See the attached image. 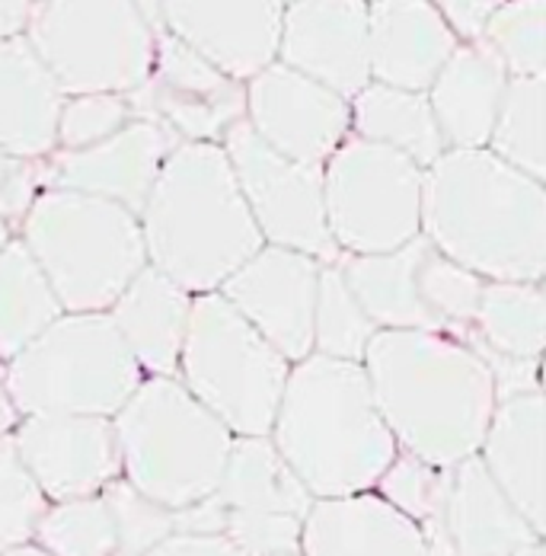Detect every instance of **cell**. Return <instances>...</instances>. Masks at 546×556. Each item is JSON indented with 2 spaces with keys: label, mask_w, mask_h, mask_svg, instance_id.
<instances>
[{
  "label": "cell",
  "mask_w": 546,
  "mask_h": 556,
  "mask_svg": "<svg viewBox=\"0 0 546 556\" xmlns=\"http://www.w3.org/2000/svg\"><path fill=\"white\" fill-rule=\"evenodd\" d=\"M518 556H541V544H534V547H528V551H521Z\"/></svg>",
  "instance_id": "c3c4849f"
},
{
  "label": "cell",
  "mask_w": 546,
  "mask_h": 556,
  "mask_svg": "<svg viewBox=\"0 0 546 556\" xmlns=\"http://www.w3.org/2000/svg\"><path fill=\"white\" fill-rule=\"evenodd\" d=\"M10 167H13V161H10L7 154H0V182H3V176L10 173Z\"/></svg>",
  "instance_id": "7dc6e473"
},
{
  "label": "cell",
  "mask_w": 546,
  "mask_h": 556,
  "mask_svg": "<svg viewBox=\"0 0 546 556\" xmlns=\"http://www.w3.org/2000/svg\"><path fill=\"white\" fill-rule=\"evenodd\" d=\"M422 173L406 154L348 138L323 173V212L335 247L383 256L422 230Z\"/></svg>",
  "instance_id": "30bf717a"
},
{
  "label": "cell",
  "mask_w": 546,
  "mask_h": 556,
  "mask_svg": "<svg viewBox=\"0 0 546 556\" xmlns=\"http://www.w3.org/2000/svg\"><path fill=\"white\" fill-rule=\"evenodd\" d=\"M64 97L23 36L0 42V154L33 161L55 148Z\"/></svg>",
  "instance_id": "cb8c5ba5"
},
{
  "label": "cell",
  "mask_w": 546,
  "mask_h": 556,
  "mask_svg": "<svg viewBox=\"0 0 546 556\" xmlns=\"http://www.w3.org/2000/svg\"><path fill=\"white\" fill-rule=\"evenodd\" d=\"M361 362L383 426L409 457L437 470L477 457L498 406L477 349L441 333L381 330Z\"/></svg>",
  "instance_id": "6da1fadb"
},
{
  "label": "cell",
  "mask_w": 546,
  "mask_h": 556,
  "mask_svg": "<svg viewBox=\"0 0 546 556\" xmlns=\"http://www.w3.org/2000/svg\"><path fill=\"white\" fill-rule=\"evenodd\" d=\"M141 240L151 269L202 294L263 250L220 144H179L166 157L141 208Z\"/></svg>",
  "instance_id": "277c9868"
},
{
  "label": "cell",
  "mask_w": 546,
  "mask_h": 556,
  "mask_svg": "<svg viewBox=\"0 0 546 556\" xmlns=\"http://www.w3.org/2000/svg\"><path fill=\"white\" fill-rule=\"evenodd\" d=\"M352 122L361 141L393 148L406 154L419 169H429L447 151L426 93H406L371 80L355 97Z\"/></svg>",
  "instance_id": "83f0119b"
},
{
  "label": "cell",
  "mask_w": 546,
  "mask_h": 556,
  "mask_svg": "<svg viewBox=\"0 0 546 556\" xmlns=\"http://www.w3.org/2000/svg\"><path fill=\"white\" fill-rule=\"evenodd\" d=\"M317 281V260L281 247H263L220 285V298L284 362H304L314 349Z\"/></svg>",
  "instance_id": "4fadbf2b"
},
{
  "label": "cell",
  "mask_w": 546,
  "mask_h": 556,
  "mask_svg": "<svg viewBox=\"0 0 546 556\" xmlns=\"http://www.w3.org/2000/svg\"><path fill=\"white\" fill-rule=\"evenodd\" d=\"M304 556H429L416 521L371 493L317 500L301 525Z\"/></svg>",
  "instance_id": "44dd1931"
},
{
  "label": "cell",
  "mask_w": 546,
  "mask_h": 556,
  "mask_svg": "<svg viewBox=\"0 0 546 556\" xmlns=\"http://www.w3.org/2000/svg\"><path fill=\"white\" fill-rule=\"evenodd\" d=\"M546 7L541 0L495 7L486 23L483 46L508 77H544L546 64Z\"/></svg>",
  "instance_id": "836d02e7"
},
{
  "label": "cell",
  "mask_w": 546,
  "mask_h": 556,
  "mask_svg": "<svg viewBox=\"0 0 546 556\" xmlns=\"http://www.w3.org/2000/svg\"><path fill=\"white\" fill-rule=\"evenodd\" d=\"M33 538L49 556L118 554L115 521L103 496L58 502L55 508H46Z\"/></svg>",
  "instance_id": "1f68e13d"
},
{
  "label": "cell",
  "mask_w": 546,
  "mask_h": 556,
  "mask_svg": "<svg viewBox=\"0 0 546 556\" xmlns=\"http://www.w3.org/2000/svg\"><path fill=\"white\" fill-rule=\"evenodd\" d=\"M141 388V368L106 314H71L7 368V396L26 416H115Z\"/></svg>",
  "instance_id": "52a82bcc"
},
{
  "label": "cell",
  "mask_w": 546,
  "mask_h": 556,
  "mask_svg": "<svg viewBox=\"0 0 546 556\" xmlns=\"http://www.w3.org/2000/svg\"><path fill=\"white\" fill-rule=\"evenodd\" d=\"M29 10H33V3H20V0L0 3V42H10V39H16L26 29Z\"/></svg>",
  "instance_id": "ee69618b"
},
{
  "label": "cell",
  "mask_w": 546,
  "mask_h": 556,
  "mask_svg": "<svg viewBox=\"0 0 546 556\" xmlns=\"http://www.w3.org/2000/svg\"><path fill=\"white\" fill-rule=\"evenodd\" d=\"M473 320L486 339V349L495 355L528 362L541 358L546 327V301L541 285L492 281L483 288Z\"/></svg>",
  "instance_id": "4dcf8cb0"
},
{
  "label": "cell",
  "mask_w": 546,
  "mask_h": 556,
  "mask_svg": "<svg viewBox=\"0 0 546 556\" xmlns=\"http://www.w3.org/2000/svg\"><path fill=\"white\" fill-rule=\"evenodd\" d=\"M544 396L528 393L495 406L483 439V467L515 511L544 538L546 483H544Z\"/></svg>",
  "instance_id": "ffe728a7"
},
{
  "label": "cell",
  "mask_w": 546,
  "mask_h": 556,
  "mask_svg": "<svg viewBox=\"0 0 546 556\" xmlns=\"http://www.w3.org/2000/svg\"><path fill=\"white\" fill-rule=\"evenodd\" d=\"M224 154L230 161L240 195L269 247L294 250L304 256L332 260L335 243L323 212V173L320 167L294 164L250 128L246 118L227 128Z\"/></svg>",
  "instance_id": "8fae6325"
},
{
  "label": "cell",
  "mask_w": 546,
  "mask_h": 556,
  "mask_svg": "<svg viewBox=\"0 0 546 556\" xmlns=\"http://www.w3.org/2000/svg\"><path fill=\"white\" fill-rule=\"evenodd\" d=\"M508 74L483 42L454 49L429 87V106L447 151H483Z\"/></svg>",
  "instance_id": "7402d4cb"
},
{
  "label": "cell",
  "mask_w": 546,
  "mask_h": 556,
  "mask_svg": "<svg viewBox=\"0 0 546 556\" xmlns=\"http://www.w3.org/2000/svg\"><path fill=\"white\" fill-rule=\"evenodd\" d=\"M0 556H49L39 544H33V541H26V544H20V547H10L7 554Z\"/></svg>",
  "instance_id": "bcb514c9"
},
{
  "label": "cell",
  "mask_w": 546,
  "mask_h": 556,
  "mask_svg": "<svg viewBox=\"0 0 546 556\" xmlns=\"http://www.w3.org/2000/svg\"><path fill=\"white\" fill-rule=\"evenodd\" d=\"M246 112L250 128L275 154L307 167L329 161L352 125L348 100L278 61L250 80Z\"/></svg>",
  "instance_id": "5bb4252c"
},
{
  "label": "cell",
  "mask_w": 546,
  "mask_h": 556,
  "mask_svg": "<svg viewBox=\"0 0 546 556\" xmlns=\"http://www.w3.org/2000/svg\"><path fill=\"white\" fill-rule=\"evenodd\" d=\"M374 333H378L374 324L365 317V311L352 298L342 273L332 266L320 269L317 307H314V345L320 349L317 355L361 365L365 349L374 339Z\"/></svg>",
  "instance_id": "d6a6232c"
},
{
  "label": "cell",
  "mask_w": 546,
  "mask_h": 556,
  "mask_svg": "<svg viewBox=\"0 0 546 556\" xmlns=\"http://www.w3.org/2000/svg\"><path fill=\"white\" fill-rule=\"evenodd\" d=\"M151 26L154 67L151 77L125 97L131 118L161 125L176 141L186 138L182 144H215V138H224L230 125L246 118V93L161 29V13Z\"/></svg>",
  "instance_id": "7c38bea8"
},
{
  "label": "cell",
  "mask_w": 546,
  "mask_h": 556,
  "mask_svg": "<svg viewBox=\"0 0 546 556\" xmlns=\"http://www.w3.org/2000/svg\"><path fill=\"white\" fill-rule=\"evenodd\" d=\"M383 490V502H390L396 511H403L409 521L441 525L444 521V502L450 490V470L429 467L416 457H393V464L378 480Z\"/></svg>",
  "instance_id": "d590c367"
},
{
  "label": "cell",
  "mask_w": 546,
  "mask_h": 556,
  "mask_svg": "<svg viewBox=\"0 0 546 556\" xmlns=\"http://www.w3.org/2000/svg\"><path fill=\"white\" fill-rule=\"evenodd\" d=\"M10 442L39 493L58 502L93 496L122 467L112 422L100 416H29Z\"/></svg>",
  "instance_id": "9a60e30c"
},
{
  "label": "cell",
  "mask_w": 546,
  "mask_h": 556,
  "mask_svg": "<svg viewBox=\"0 0 546 556\" xmlns=\"http://www.w3.org/2000/svg\"><path fill=\"white\" fill-rule=\"evenodd\" d=\"M301 525L294 515H256V511H227L224 538L240 547L243 556H297Z\"/></svg>",
  "instance_id": "ab89813d"
},
{
  "label": "cell",
  "mask_w": 546,
  "mask_h": 556,
  "mask_svg": "<svg viewBox=\"0 0 546 556\" xmlns=\"http://www.w3.org/2000/svg\"><path fill=\"white\" fill-rule=\"evenodd\" d=\"M457 49L437 7L426 0H381L368 7V61L374 84L426 93Z\"/></svg>",
  "instance_id": "d6986e66"
},
{
  "label": "cell",
  "mask_w": 546,
  "mask_h": 556,
  "mask_svg": "<svg viewBox=\"0 0 546 556\" xmlns=\"http://www.w3.org/2000/svg\"><path fill=\"white\" fill-rule=\"evenodd\" d=\"M13 426H16V406L10 403L7 390H3V384H0V439H3Z\"/></svg>",
  "instance_id": "f6af8a7d"
},
{
  "label": "cell",
  "mask_w": 546,
  "mask_h": 556,
  "mask_svg": "<svg viewBox=\"0 0 546 556\" xmlns=\"http://www.w3.org/2000/svg\"><path fill=\"white\" fill-rule=\"evenodd\" d=\"M544 77H508L492 125V154L518 173L544 182L546 173Z\"/></svg>",
  "instance_id": "f546056e"
},
{
  "label": "cell",
  "mask_w": 546,
  "mask_h": 556,
  "mask_svg": "<svg viewBox=\"0 0 546 556\" xmlns=\"http://www.w3.org/2000/svg\"><path fill=\"white\" fill-rule=\"evenodd\" d=\"M281 64L310 77L342 100H355L371 84L368 7L301 0L281 10Z\"/></svg>",
  "instance_id": "2e32d148"
},
{
  "label": "cell",
  "mask_w": 546,
  "mask_h": 556,
  "mask_svg": "<svg viewBox=\"0 0 546 556\" xmlns=\"http://www.w3.org/2000/svg\"><path fill=\"white\" fill-rule=\"evenodd\" d=\"M7 247V224L0 222V250Z\"/></svg>",
  "instance_id": "681fc988"
},
{
  "label": "cell",
  "mask_w": 546,
  "mask_h": 556,
  "mask_svg": "<svg viewBox=\"0 0 546 556\" xmlns=\"http://www.w3.org/2000/svg\"><path fill=\"white\" fill-rule=\"evenodd\" d=\"M179 141L154 122H128L118 135L87 148L64 151L49 173V189H71L141 215L166 157Z\"/></svg>",
  "instance_id": "ac0fdd59"
},
{
  "label": "cell",
  "mask_w": 546,
  "mask_h": 556,
  "mask_svg": "<svg viewBox=\"0 0 546 556\" xmlns=\"http://www.w3.org/2000/svg\"><path fill=\"white\" fill-rule=\"evenodd\" d=\"M429 250V240L419 233L406 247L383 256H352L339 273L345 278L352 298L374 324V330H422L437 333V324L419 301L416 273Z\"/></svg>",
  "instance_id": "484cf974"
},
{
  "label": "cell",
  "mask_w": 546,
  "mask_h": 556,
  "mask_svg": "<svg viewBox=\"0 0 546 556\" xmlns=\"http://www.w3.org/2000/svg\"><path fill=\"white\" fill-rule=\"evenodd\" d=\"M444 531L454 556H518L541 544V534L501 496L480 457L450 470Z\"/></svg>",
  "instance_id": "603a6c76"
},
{
  "label": "cell",
  "mask_w": 546,
  "mask_h": 556,
  "mask_svg": "<svg viewBox=\"0 0 546 556\" xmlns=\"http://www.w3.org/2000/svg\"><path fill=\"white\" fill-rule=\"evenodd\" d=\"M189 311V291L144 266L112 304L110 320L138 368L151 371L154 378H173L179 371Z\"/></svg>",
  "instance_id": "d4e9b609"
},
{
  "label": "cell",
  "mask_w": 546,
  "mask_h": 556,
  "mask_svg": "<svg viewBox=\"0 0 546 556\" xmlns=\"http://www.w3.org/2000/svg\"><path fill=\"white\" fill-rule=\"evenodd\" d=\"M26 33L61 97H128L154 67V26L141 3H33Z\"/></svg>",
  "instance_id": "9c48e42d"
},
{
  "label": "cell",
  "mask_w": 546,
  "mask_h": 556,
  "mask_svg": "<svg viewBox=\"0 0 546 556\" xmlns=\"http://www.w3.org/2000/svg\"><path fill=\"white\" fill-rule=\"evenodd\" d=\"M61 317V304L20 240L0 250V358H16Z\"/></svg>",
  "instance_id": "f1b7e54d"
},
{
  "label": "cell",
  "mask_w": 546,
  "mask_h": 556,
  "mask_svg": "<svg viewBox=\"0 0 546 556\" xmlns=\"http://www.w3.org/2000/svg\"><path fill=\"white\" fill-rule=\"evenodd\" d=\"M437 13H441L444 26H447L450 33H460V36L470 39V46H473V42L483 39L486 23H490V16L495 13V3H490V0H473V3L447 0V3L437 7Z\"/></svg>",
  "instance_id": "b9f144b4"
},
{
  "label": "cell",
  "mask_w": 546,
  "mask_h": 556,
  "mask_svg": "<svg viewBox=\"0 0 546 556\" xmlns=\"http://www.w3.org/2000/svg\"><path fill=\"white\" fill-rule=\"evenodd\" d=\"M426 240L454 266L492 281L537 285L546 266L544 182L492 151H444L422 173Z\"/></svg>",
  "instance_id": "7a4b0ae2"
},
{
  "label": "cell",
  "mask_w": 546,
  "mask_h": 556,
  "mask_svg": "<svg viewBox=\"0 0 546 556\" xmlns=\"http://www.w3.org/2000/svg\"><path fill=\"white\" fill-rule=\"evenodd\" d=\"M131 122V110L125 97L97 93L71 100L58 118V141L67 151H87L112 135H118Z\"/></svg>",
  "instance_id": "f35d334b"
},
{
  "label": "cell",
  "mask_w": 546,
  "mask_h": 556,
  "mask_svg": "<svg viewBox=\"0 0 546 556\" xmlns=\"http://www.w3.org/2000/svg\"><path fill=\"white\" fill-rule=\"evenodd\" d=\"M46 515V496L20 464L13 442L0 439V554L26 544Z\"/></svg>",
  "instance_id": "8d00e7d4"
},
{
  "label": "cell",
  "mask_w": 546,
  "mask_h": 556,
  "mask_svg": "<svg viewBox=\"0 0 546 556\" xmlns=\"http://www.w3.org/2000/svg\"><path fill=\"white\" fill-rule=\"evenodd\" d=\"M128 486L166 511L218 493L233 435L173 378H151L112 419Z\"/></svg>",
  "instance_id": "5b68a950"
},
{
  "label": "cell",
  "mask_w": 546,
  "mask_h": 556,
  "mask_svg": "<svg viewBox=\"0 0 546 556\" xmlns=\"http://www.w3.org/2000/svg\"><path fill=\"white\" fill-rule=\"evenodd\" d=\"M20 243L71 314H103L148 266L138 218L71 189H42L33 199Z\"/></svg>",
  "instance_id": "8992f818"
},
{
  "label": "cell",
  "mask_w": 546,
  "mask_h": 556,
  "mask_svg": "<svg viewBox=\"0 0 546 556\" xmlns=\"http://www.w3.org/2000/svg\"><path fill=\"white\" fill-rule=\"evenodd\" d=\"M281 3H161L166 33L208 61L227 80H253L278 55Z\"/></svg>",
  "instance_id": "e0dca14e"
},
{
  "label": "cell",
  "mask_w": 546,
  "mask_h": 556,
  "mask_svg": "<svg viewBox=\"0 0 546 556\" xmlns=\"http://www.w3.org/2000/svg\"><path fill=\"white\" fill-rule=\"evenodd\" d=\"M182 388L240 439H266L288 381V362L218 291L199 294L179 352Z\"/></svg>",
  "instance_id": "ba28073f"
},
{
  "label": "cell",
  "mask_w": 546,
  "mask_h": 556,
  "mask_svg": "<svg viewBox=\"0 0 546 556\" xmlns=\"http://www.w3.org/2000/svg\"><path fill=\"white\" fill-rule=\"evenodd\" d=\"M227 511H256V515H294L310 511V493L291 473L269 439H240L230 447L218 493Z\"/></svg>",
  "instance_id": "4316f807"
},
{
  "label": "cell",
  "mask_w": 546,
  "mask_h": 556,
  "mask_svg": "<svg viewBox=\"0 0 546 556\" xmlns=\"http://www.w3.org/2000/svg\"><path fill=\"white\" fill-rule=\"evenodd\" d=\"M103 502L110 505V515L115 521L118 556H148L173 534V511L148 502L125 480L106 483Z\"/></svg>",
  "instance_id": "74e56055"
},
{
  "label": "cell",
  "mask_w": 546,
  "mask_h": 556,
  "mask_svg": "<svg viewBox=\"0 0 546 556\" xmlns=\"http://www.w3.org/2000/svg\"><path fill=\"white\" fill-rule=\"evenodd\" d=\"M272 432L310 500L368 493L396 457L365 368L327 355H307L288 371Z\"/></svg>",
  "instance_id": "3957f363"
},
{
  "label": "cell",
  "mask_w": 546,
  "mask_h": 556,
  "mask_svg": "<svg viewBox=\"0 0 546 556\" xmlns=\"http://www.w3.org/2000/svg\"><path fill=\"white\" fill-rule=\"evenodd\" d=\"M416 285H419V301L426 304L437 330L457 327V324H473L483 288H486L483 278L454 266L450 260H444L432 243L419 263Z\"/></svg>",
  "instance_id": "e575fe53"
},
{
  "label": "cell",
  "mask_w": 546,
  "mask_h": 556,
  "mask_svg": "<svg viewBox=\"0 0 546 556\" xmlns=\"http://www.w3.org/2000/svg\"><path fill=\"white\" fill-rule=\"evenodd\" d=\"M148 556H243L224 534H169Z\"/></svg>",
  "instance_id": "7bdbcfd3"
},
{
  "label": "cell",
  "mask_w": 546,
  "mask_h": 556,
  "mask_svg": "<svg viewBox=\"0 0 546 556\" xmlns=\"http://www.w3.org/2000/svg\"><path fill=\"white\" fill-rule=\"evenodd\" d=\"M39 182H42L39 169L29 167L26 161H13V167H10V173L0 182V222L7 224V218L13 222V218L26 215L33 199L39 195L36 192Z\"/></svg>",
  "instance_id": "60d3db41"
}]
</instances>
